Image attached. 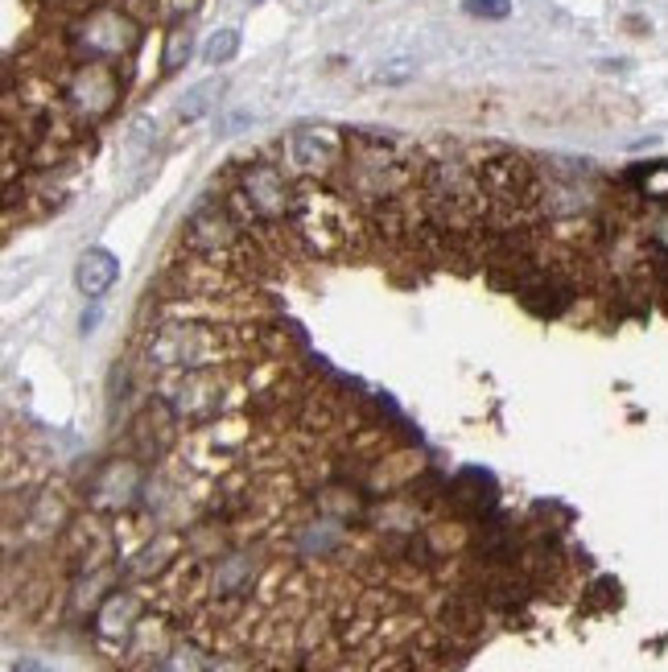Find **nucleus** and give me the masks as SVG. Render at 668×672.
<instances>
[{
    "label": "nucleus",
    "instance_id": "obj_1",
    "mask_svg": "<svg viewBox=\"0 0 668 672\" xmlns=\"http://www.w3.org/2000/svg\"><path fill=\"white\" fill-rule=\"evenodd\" d=\"M145 25L120 5H99L79 13L62 29V42L75 62H112L120 54H132L141 46Z\"/></svg>",
    "mask_w": 668,
    "mask_h": 672
},
{
    "label": "nucleus",
    "instance_id": "obj_2",
    "mask_svg": "<svg viewBox=\"0 0 668 672\" xmlns=\"http://www.w3.org/2000/svg\"><path fill=\"white\" fill-rule=\"evenodd\" d=\"M124 99V79L112 62H71L62 75V108L83 128L104 124Z\"/></svg>",
    "mask_w": 668,
    "mask_h": 672
},
{
    "label": "nucleus",
    "instance_id": "obj_3",
    "mask_svg": "<svg viewBox=\"0 0 668 672\" xmlns=\"http://www.w3.org/2000/svg\"><path fill=\"white\" fill-rule=\"evenodd\" d=\"M347 161V132L330 124H306L285 137V170L297 182H334Z\"/></svg>",
    "mask_w": 668,
    "mask_h": 672
},
{
    "label": "nucleus",
    "instance_id": "obj_4",
    "mask_svg": "<svg viewBox=\"0 0 668 672\" xmlns=\"http://www.w3.org/2000/svg\"><path fill=\"white\" fill-rule=\"evenodd\" d=\"M231 392V376L219 367H194L178 380L161 384V400L178 413L182 425H215L223 413V400Z\"/></svg>",
    "mask_w": 668,
    "mask_h": 672
},
{
    "label": "nucleus",
    "instance_id": "obj_5",
    "mask_svg": "<svg viewBox=\"0 0 668 672\" xmlns=\"http://www.w3.org/2000/svg\"><path fill=\"white\" fill-rule=\"evenodd\" d=\"M178 429H182L178 413L157 396V400H149L137 417H132V433H128V438H132V450H137L141 458H165L178 446Z\"/></svg>",
    "mask_w": 668,
    "mask_h": 672
},
{
    "label": "nucleus",
    "instance_id": "obj_6",
    "mask_svg": "<svg viewBox=\"0 0 668 672\" xmlns=\"http://www.w3.org/2000/svg\"><path fill=\"white\" fill-rule=\"evenodd\" d=\"M137 491H141L137 458H120V462H108V466H104V475L95 479V487H91V503H95V508H128Z\"/></svg>",
    "mask_w": 668,
    "mask_h": 672
},
{
    "label": "nucleus",
    "instance_id": "obj_7",
    "mask_svg": "<svg viewBox=\"0 0 668 672\" xmlns=\"http://www.w3.org/2000/svg\"><path fill=\"white\" fill-rule=\"evenodd\" d=\"M75 281L87 297H104L116 281H120V260L108 248H91L83 252V260L75 264Z\"/></svg>",
    "mask_w": 668,
    "mask_h": 672
},
{
    "label": "nucleus",
    "instance_id": "obj_8",
    "mask_svg": "<svg viewBox=\"0 0 668 672\" xmlns=\"http://www.w3.org/2000/svg\"><path fill=\"white\" fill-rule=\"evenodd\" d=\"M219 91H223V83L219 79H207V83H194L182 99H178V120L182 124H194V120H203L207 112H211V104L219 99Z\"/></svg>",
    "mask_w": 668,
    "mask_h": 672
},
{
    "label": "nucleus",
    "instance_id": "obj_9",
    "mask_svg": "<svg viewBox=\"0 0 668 672\" xmlns=\"http://www.w3.org/2000/svg\"><path fill=\"white\" fill-rule=\"evenodd\" d=\"M194 54V33L190 25H174L170 38H165V50H161V75H178L182 66L190 62Z\"/></svg>",
    "mask_w": 668,
    "mask_h": 672
},
{
    "label": "nucleus",
    "instance_id": "obj_10",
    "mask_svg": "<svg viewBox=\"0 0 668 672\" xmlns=\"http://www.w3.org/2000/svg\"><path fill=\"white\" fill-rule=\"evenodd\" d=\"M236 54H240V33H236V29H215L211 38H207V46H203L207 66H223V62H231Z\"/></svg>",
    "mask_w": 668,
    "mask_h": 672
},
{
    "label": "nucleus",
    "instance_id": "obj_11",
    "mask_svg": "<svg viewBox=\"0 0 668 672\" xmlns=\"http://www.w3.org/2000/svg\"><path fill=\"white\" fill-rule=\"evenodd\" d=\"M466 17H483V21H504L512 13V0H462Z\"/></svg>",
    "mask_w": 668,
    "mask_h": 672
},
{
    "label": "nucleus",
    "instance_id": "obj_12",
    "mask_svg": "<svg viewBox=\"0 0 668 672\" xmlns=\"http://www.w3.org/2000/svg\"><path fill=\"white\" fill-rule=\"evenodd\" d=\"M413 71H417V62H413V58H392V62H384L380 71H376V79L388 83V87H396V83L413 79Z\"/></svg>",
    "mask_w": 668,
    "mask_h": 672
},
{
    "label": "nucleus",
    "instance_id": "obj_13",
    "mask_svg": "<svg viewBox=\"0 0 668 672\" xmlns=\"http://www.w3.org/2000/svg\"><path fill=\"white\" fill-rule=\"evenodd\" d=\"M161 13L170 17L174 25H186V21L198 13V0H165V5H161Z\"/></svg>",
    "mask_w": 668,
    "mask_h": 672
},
{
    "label": "nucleus",
    "instance_id": "obj_14",
    "mask_svg": "<svg viewBox=\"0 0 668 672\" xmlns=\"http://www.w3.org/2000/svg\"><path fill=\"white\" fill-rule=\"evenodd\" d=\"M149 141H153V120H149V116H141L137 124H132V132H128V145H132V153H141Z\"/></svg>",
    "mask_w": 668,
    "mask_h": 672
}]
</instances>
